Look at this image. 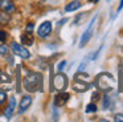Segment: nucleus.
<instances>
[{
  "mask_svg": "<svg viewBox=\"0 0 123 122\" xmlns=\"http://www.w3.org/2000/svg\"><path fill=\"white\" fill-rule=\"evenodd\" d=\"M89 85H90L89 84V74H86V73L75 74V84L73 86V89L75 92H85V90H87L90 88Z\"/></svg>",
  "mask_w": 123,
  "mask_h": 122,
  "instance_id": "nucleus-3",
  "label": "nucleus"
},
{
  "mask_svg": "<svg viewBox=\"0 0 123 122\" xmlns=\"http://www.w3.org/2000/svg\"><path fill=\"white\" fill-rule=\"evenodd\" d=\"M97 111V105L95 103H89L86 106V113H95Z\"/></svg>",
  "mask_w": 123,
  "mask_h": 122,
  "instance_id": "nucleus-14",
  "label": "nucleus"
},
{
  "mask_svg": "<svg viewBox=\"0 0 123 122\" xmlns=\"http://www.w3.org/2000/svg\"><path fill=\"white\" fill-rule=\"evenodd\" d=\"M25 89L29 90V92H36L41 88L43 89V76H40L38 73H32L28 74L27 77L23 81Z\"/></svg>",
  "mask_w": 123,
  "mask_h": 122,
  "instance_id": "nucleus-2",
  "label": "nucleus"
},
{
  "mask_svg": "<svg viewBox=\"0 0 123 122\" xmlns=\"http://www.w3.org/2000/svg\"><path fill=\"white\" fill-rule=\"evenodd\" d=\"M31 103H32V97H31V95H24V97L21 98V101H20L19 114H23V113H24V111L31 106Z\"/></svg>",
  "mask_w": 123,
  "mask_h": 122,
  "instance_id": "nucleus-9",
  "label": "nucleus"
},
{
  "mask_svg": "<svg viewBox=\"0 0 123 122\" xmlns=\"http://www.w3.org/2000/svg\"><path fill=\"white\" fill-rule=\"evenodd\" d=\"M114 121L115 122H123V114H115Z\"/></svg>",
  "mask_w": 123,
  "mask_h": 122,
  "instance_id": "nucleus-18",
  "label": "nucleus"
},
{
  "mask_svg": "<svg viewBox=\"0 0 123 122\" xmlns=\"http://www.w3.org/2000/svg\"><path fill=\"white\" fill-rule=\"evenodd\" d=\"M65 64H66V61H61V62L58 64V72H61L62 69H64V66H65Z\"/></svg>",
  "mask_w": 123,
  "mask_h": 122,
  "instance_id": "nucleus-21",
  "label": "nucleus"
},
{
  "mask_svg": "<svg viewBox=\"0 0 123 122\" xmlns=\"http://www.w3.org/2000/svg\"><path fill=\"white\" fill-rule=\"evenodd\" d=\"M103 106H105V109H109V106H110V97H109V95H106V97H105Z\"/></svg>",
  "mask_w": 123,
  "mask_h": 122,
  "instance_id": "nucleus-16",
  "label": "nucleus"
},
{
  "mask_svg": "<svg viewBox=\"0 0 123 122\" xmlns=\"http://www.w3.org/2000/svg\"><path fill=\"white\" fill-rule=\"evenodd\" d=\"M33 28H35V24H33V23H31V24H28V25H27L25 31H27V32H32V31H33Z\"/></svg>",
  "mask_w": 123,
  "mask_h": 122,
  "instance_id": "nucleus-20",
  "label": "nucleus"
},
{
  "mask_svg": "<svg viewBox=\"0 0 123 122\" xmlns=\"http://www.w3.org/2000/svg\"><path fill=\"white\" fill-rule=\"evenodd\" d=\"M0 74H1V70H0Z\"/></svg>",
  "mask_w": 123,
  "mask_h": 122,
  "instance_id": "nucleus-25",
  "label": "nucleus"
},
{
  "mask_svg": "<svg viewBox=\"0 0 123 122\" xmlns=\"http://www.w3.org/2000/svg\"><path fill=\"white\" fill-rule=\"evenodd\" d=\"M7 53H8V47H7L6 44H1V45H0V54L6 56Z\"/></svg>",
  "mask_w": 123,
  "mask_h": 122,
  "instance_id": "nucleus-15",
  "label": "nucleus"
},
{
  "mask_svg": "<svg viewBox=\"0 0 123 122\" xmlns=\"http://www.w3.org/2000/svg\"><path fill=\"white\" fill-rule=\"evenodd\" d=\"M98 93H94V94H93V100H97V98H98Z\"/></svg>",
  "mask_w": 123,
  "mask_h": 122,
  "instance_id": "nucleus-23",
  "label": "nucleus"
},
{
  "mask_svg": "<svg viewBox=\"0 0 123 122\" xmlns=\"http://www.w3.org/2000/svg\"><path fill=\"white\" fill-rule=\"evenodd\" d=\"M95 20H97V16L90 21V24H89L87 29H86L85 32H83L82 37H81V41H80V47H81V48L85 47V45L87 44V41L91 39V36H93V29H94V24H95Z\"/></svg>",
  "mask_w": 123,
  "mask_h": 122,
  "instance_id": "nucleus-5",
  "label": "nucleus"
},
{
  "mask_svg": "<svg viewBox=\"0 0 123 122\" xmlns=\"http://www.w3.org/2000/svg\"><path fill=\"white\" fill-rule=\"evenodd\" d=\"M89 1H91V3H98L99 0H89Z\"/></svg>",
  "mask_w": 123,
  "mask_h": 122,
  "instance_id": "nucleus-24",
  "label": "nucleus"
},
{
  "mask_svg": "<svg viewBox=\"0 0 123 122\" xmlns=\"http://www.w3.org/2000/svg\"><path fill=\"white\" fill-rule=\"evenodd\" d=\"M15 108H16V100H15V97H11V98H9V103H8V106H7L6 111H4V115H6V118H8V119H9L12 115H13Z\"/></svg>",
  "mask_w": 123,
  "mask_h": 122,
  "instance_id": "nucleus-10",
  "label": "nucleus"
},
{
  "mask_svg": "<svg viewBox=\"0 0 123 122\" xmlns=\"http://www.w3.org/2000/svg\"><path fill=\"white\" fill-rule=\"evenodd\" d=\"M78 8H81V1L80 0H73V1H70L69 4L65 7V11H66V12H74Z\"/></svg>",
  "mask_w": 123,
  "mask_h": 122,
  "instance_id": "nucleus-12",
  "label": "nucleus"
},
{
  "mask_svg": "<svg viewBox=\"0 0 123 122\" xmlns=\"http://www.w3.org/2000/svg\"><path fill=\"white\" fill-rule=\"evenodd\" d=\"M6 39H7V32L0 31V41H6Z\"/></svg>",
  "mask_w": 123,
  "mask_h": 122,
  "instance_id": "nucleus-19",
  "label": "nucleus"
},
{
  "mask_svg": "<svg viewBox=\"0 0 123 122\" xmlns=\"http://www.w3.org/2000/svg\"><path fill=\"white\" fill-rule=\"evenodd\" d=\"M6 100H7V94L4 92H1V90H0V105H1V103H3Z\"/></svg>",
  "mask_w": 123,
  "mask_h": 122,
  "instance_id": "nucleus-17",
  "label": "nucleus"
},
{
  "mask_svg": "<svg viewBox=\"0 0 123 122\" xmlns=\"http://www.w3.org/2000/svg\"><path fill=\"white\" fill-rule=\"evenodd\" d=\"M53 86H54V89L60 90V92L65 90V89H66V86H68V77L65 76L64 73L60 72V73L56 74L54 78H53Z\"/></svg>",
  "mask_w": 123,
  "mask_h": 122,
  "instance_id": "nucleus-4",
  "label": "nucleus"
},
{
  "mask_svg": "<svg viewBox=\"0 0 123 122\" xmlns=\"http://www.w3.org/2000/svg\"><path fill=\"white\" fill-rule=\"evenodd\" d=\"M21 42L25 45H32L33 44V37L29 32H25V33L21 34Z\"/></svg>",
  "mask_w": 123,
  "mask_h": 122,
  "instance_id": "nucleus-13",
  "label": "nucleus"
},
{
  "mask_svg": "<svg viewBox=\"0 0 123 122\" xmlns=\"http://www.w3.org/2000/svg\"><path fill=\"white\" fill-rule=\"evenodd\" d=\"M122 8H123V0H120V4H119V7H118V12H119Z\"/></svg>",
  "mask_w": 123,
  "mask_h": 122,
  "instance_id": "nucleus-22",
  "label": "nucleus"
},
{
  "mask_svg": "<svg viewBox=\"0 0 123 122\" xmlns=\"http://www.w3.org/2000/svg\"><path fill=\"white\" fill-rule=\"evenodd\" d=\"M97 86L102 92H110L115 86V78L110 73H101L97 77Z\"/></svg>",
  "mask_w": 123,
  "mask_h": 122,
  "instance_id": "nucleus-1",
  "label": "nucleus"
},
{
  "mask_svg": "<svg viewBox=\"0 0 123 122\" xmlns=\"http://www.w3.org/2000/svg\"><path fill=\"white\" fill-rule=\"evenodd\" d=\"M11 48L12 50H13V53L16 56H19V57L24 58V60H27V58H29V50L27 49V48H24L23 45L17 44V42H12L11 44Z\"/></svg>",
  "mask_w": 123,
  "mask_h": 122,
  "instance_id": "nucleus-6",
  "label": "nucleus"
},
{
  "mask_svg": "<svg viewBox=\"0 0 123 122\" xmlns=\"http://www.w3.org/2000/svg\"><path fill=\"white\" fill-rule=\"evenodd\" d=\"M69 100V94L68 93H58L54 97V106H62L68 102Z\"/></svg>",
  "mask_w": 123,
  "mask_h": 122,
  "instance_id": "nucleus-11",
  "label": "nucleus"
},
{
  "mask_svg": "<svg viewBox=\"0 0 123 122\" xmlns=\"http://www.w3.org/2000/svg\"><path fill=\"white\" fill-rule=\"evenodd\" d=\"M50 32H52V23L50 21H45V23H43L40 27H38V29H37V34L41 37V39L48 37L49 34H50Z\"/></svg>",
  "mask_w": 123,
  "mask_h": 122,
  "instance_id": "nucleus-7",
  "label": "nucleus"
},
{
  "mask_svg": "<svg viewBox=\"0 0 123 122\" xmlns=\"http://www.w3.org/2000/svg\"><path fill=\"white\" fill-rule=\"evenodd\" d=\"M0 9L7 13H13L16 11V7L11 0H0Z\"/></svg>",
  "mask_w": 123,
  "mask_h": 122,
  "instance_id": "nucleus-8",
  "label": "nucleus"
}]
</instances>
